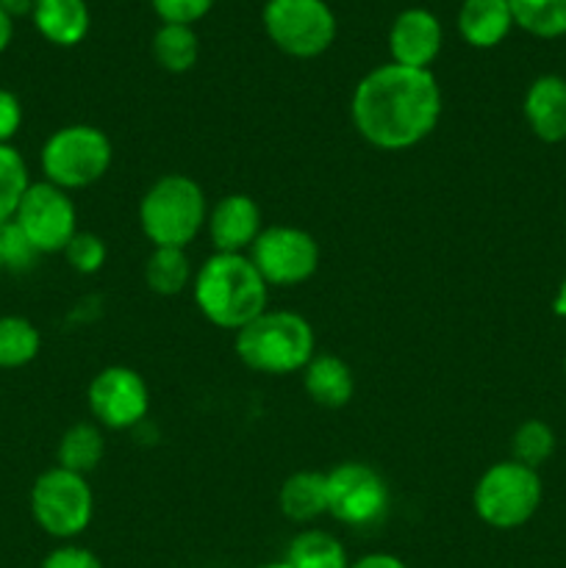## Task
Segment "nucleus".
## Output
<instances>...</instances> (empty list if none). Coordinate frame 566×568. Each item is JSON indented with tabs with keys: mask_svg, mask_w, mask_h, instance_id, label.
Segmentation results:
<instances>
[{
	"mask_svg": "<svg viewBox=\"0 0 566 568\" xmlns=\"http://www.w3.org/2000/svg\"><path fill=\"white\" fill-rule=\"evenodd\" d=\"M350 114L364 142L397 153L425 142L438 125L442 89L431 70H414L392 61L361 78Z\"/></svg>",
	"mask_w": 566,
	"mask_h": 568,
	"instance_id": "nucleus-1",
	"label": "nucleus"
},
{
	"mask_svg": "<svg viewBox=\"0 0 566 568\" xmlns=\"http://www.w3.org/2000/svg\"><path fill=\"white\" fill-rule=\"evenodd\" d=\"M266 281L242 253H214L194 275V303L216 327L242 331L266 311Z\"/></svg>",
	"mask_w": 566,
	"mask_h": 568,
	"instance_id": "nucleus-2",
	"label": "nucleus"
},
{
	"mask_svg": "<svg viewBox=\"0 0 566 568\" xmlns=\"http://www.w3.org/2000/svg\"><path fill=\"white\" fill-rule=\"evenodd\" d=\"M314 327L294 311H264L236 331V355L261 375L303 372L314 358Z\"/></svg>",
	"mask_w": 566,
	"mask_h": 568,
	"instance_id": "nucleus-3",
	"label": "nucleus"
},
{
	"mask_svg": "<svg viewBox=\"0 0 566 568\" xmlns=\"http://www.w3.org/2000/svg\"><path fill=\"white\" fill-rule=\"evenodd\" d=\"M209 220V205L200 183L189 175H164L144 192L139 225L153 247L186 250Z\"/></svg>",
	"mask_w": 566,
	"mask_h": 568,
	"instance_id": "nucleus-4",
	"label": "nucleus"
},
{
	"mask_svg": "<svg viewBox=\"0 0 566 568\" xmlns=\"http://www.w3.org/2000/svg\"><path fill=\"white\" fill-rule=\"evenodd\" d=\"M542 497L544 486L538 471L511 458L483 471L472 491V508L483 525L494 530H516L538 514Z\"/></svg>",
	"mask_w": 566,
	"mask_h": 568,
	"instance_id": "nucleus-5",
	"label": "nucleus"
},
{
	"mask_svg": "<svg viewBox=\"0 0 566 568\" xmlns=\"http://www.w3.org/2000/svg\"><path fill=\"white\" fill-rule=\"evenodd\" d=\"M114 150L109 136L94 125H67L50 133L39 161L44 181L72 192L98 183L109 172Z\"/></svg>",
	"mask_w": 566,
	"mask_h": 568,
	"instance_id": "nucleus-6",
	"label": "nucleus"
},
{
	"mask_svg": "<svg viewBox=\"0 0 566 568\" xmlns=\"http://www.w3.org/2000/svg\"><path fill=\"white\" fill-rule=\"evenodd\" d=\"M31 516L50 538L70 541L81 536L94 516V497L87 477L61 466L42 471L31 488Z\"/></svg>",
	"mask_w": 566,
	"mask_h": 568,
	"instance_id": "nucleus-7",
	"label": "nucleus"
},
{
	"mask_svg": "<svg viewBox=\"0 0 566 568\" xmlns=\"http://www.w3.org/2000/svg\"><path fill=\"white\" fill-rule=\"evenodd\" d=\"M264 28L275 48L294 59H316L336 39V17L325 0H266Z\"/></svg>",
	"mask_w": 566,
	"mask_h": 568,
	"instance_id": "nucleus-8",
	"label": "nucleus"
},
{
	"mask_svg": "<svg viewBox=\"0 0 566 568\" xmlns=\"http://www.w3.org/2000/svg\"><path fill=\"white\" fill-rule=\"evenodd\" d=\"M250 261L266 286H300L320 266V244L292 225H272L259 233L250 247Z\"/></svg>",
	"mask_w": 566,
	"mask_h": 568,
	"instance_id": "nucleus-9",
	"label": "nucleus"
},
{
	"mask_svg": "<svg viewBox=\"0 0 566 568\" xmlns=\"http://www.w3.org/2000/svg\"><path fill=\"white\" fill-rule=\"evenodd\" d=\"M17 227L28 236V242L39 250V255L64 253L70 239L78 233L75 203L64 189L48 181L28 186L14 214Z\"/></svg>",
	"mask_w": 566,
	"mask_h": 568,
	"instance_id": "nucleus-10",
	"label": "nucleus"
},
{
	"mask_svg": "<svg viewBox=\"0 0 566 568\" xmlns=\"http://www.w3.org/2000/svg\"><path fill=\"white\" fill-rule=\"evenodd\" d=\"M388 508L386 480L366 464H338L327 471V514L350 527L381 519Z\"/></svg>",
	"mask_w": 566,
	"mask_h": 568,
	"instance_id": "nucleus-11",
	"label": "nucleus"
},
{
	"mask_svg": "<svg viewBox=\"0 0 566 568\" xmlns=\"http://www.w3.org/2000/svg\"><path fill=\"white\" fill-rule=\"evenodd\" d=\"M150 392L142 375L128 366H109L89 383V410L109 430H128L148 416Z\"/></svg>",
	"mask_w": 566,
	"mask_h": 568,
	"instance_id": "nucleus-12",
	"label": "nucleus"
},
{
	"mask_svg": "<svg viewBox=\"0 0 566 568\" xmlns=\"http://www.w3.org/2000/svg\"><path fill=\"white\" fill-rule=\"evenodd\" d=\"M442 22L427 9H405L388 31V50L394 64L431 70L442 50Z\"/></svg>",
	"mask_w": 566,
	"mask_h": 568,
	"instance_id": "nucleus-13",
	"label": "nucleus"
},
{
	"mask_svg": "<svg viewBox=\"0 0 566 568\" xmlns=\"http://www.w3.org/2000/svg\"><path fill=\"white\" fill-rule=\"evenodd\" d=\"M211 244L216 253H242L253 247L259 233L264 231L261 225V209L250 194H225L214 209L209 211Z\"/></svg>",
	"mask_w": 566,
	"mask_h": 568,
	"instance_id": "nucleus-14",
	"label": "nucleus"
},
{
	"mask_svg": "<svg viewBox=\"0 0 566 568\" xmlns=\"http://www.w3.org/2000/svg\"><path fill=\"white\" fill-rule=\"evenodd\" d=\"M522 111L533 136L544 144L566 142V78L538 75L527 87Z\"/></svg>",
	"mask_w": 566,
	"mask_h": 568,
	"instance_id": "nucleus-15",
	"label": "nucleus"
},
{
	"mask_svg": "<svg viewBox=\"0 0 566 568\" xmlns=\"http://www.w3.org/2000/svg\"><path fill=\"white\" fill-rule=\"evenodd\" d=\"M514 28L508 0H464L458 11V31L472 48H497Z\"/></svg>",
	"mask_w": 566,
	"mask_h": 568,
	"instance_id": "nucleus-16",
	"label": "nucleus"
},
{
	"mask_svg": "<svg viewBox=\"0 0 566 568\" xmlns=\"http://www.w3.org/2000/svg\"><path fill=\"white\" fill-rule=\"evenodd\" d=\"M33 26L48 42L72 48L89 33L87 0H33Z\"/></svg>",
	"mask_w": 566,
	"mask_h": 568,
	"instance_id": "nucleus-17",
	"label": "nucleus"
},
{
	"mask_svg": "<svg viewBox=\"0 0 566 568\" xmlns=\"http://www.w3.org/2000/svg\"><path fill=\"white\" fill-rule=\"evenodd\" d=\"M303 372L305 392L322 408H344L353 397V372L338 355H314Z\"/></svg>",
	"mask_w": 566,
	"mask_h": 568,
	"instance_id": "nucleus-18",
	"label": "nucleus"
},
{
	"mask_svg": "<svg viewBox=\"0 0 566 568\" xmlns=\"http://www.w3.org/2000/svg\"><path fill=\"white\" fill-rule=\"evenodd\" d=\"M281 514L289 521L309 525L327 514V475L322 471H297L289 477L277 494Z\"/></svg>",
	"mask_w": 566,
	"mask_h": 568,
	"instance_id": "nucleus-19",
	"label": "nucleus"
},
{
	"mask_svg": "<svg viewBox=\"0 0 566 568\" xmlns=\"http://www.w3.org/2000/svg\"><path fill=\"white\" fill-rule=\"evenodd\" d=\"M289 568H350L344 544L325 530H303L289 544Z\"/></svg>",
	"mask_w": 566,
	"mask_h": 568,
	"instance_id": "nucleus-20",
	"label": "nucleus"
},
{
	"mask_svg": "<svg viewBox=\"0 0 566 568\" xmlns=\"http://www.w3.org/2000/svg\"><path fill=\"white\" fill-rule=\"evenodd\" d=\"M103 453L105 442L100 427L89 425V422H78V425H72L70 430L61 436L55 458H59L61 469L87 477L89 471L98 469V464L103 460Z\"/></svg>",
	"mask_w": 566,
	"mask_h": 568,
	"instance_id": "nucleus-21",
	"label": "nucleus"
},
{
	"mask_svg": "<svg viewBox=\"0 0 566 568\" xmlns=\"http://www.w3.org/2000/svg\"><path fill=\"white\" fill-rule=\"evenodd\" d=\"M192 281V264L186 258V250L178 247H153V253L144 261V283L150 292L161 297H175Z\"/></svg>",
	"mask_w": 566,
	"mask_h": 568,
	"instance_id": "nucleus-22",
	"label": "nucleus"
},
{
	"mask_svg": "<svg viewBox=\"0 0 566 568\" xmlns=\"http://www.w3.org/2000/svg\"><path fill=\"white\" fill-rule=\"evenodd\" d=\"M514 26L538 39L566 37V0H508Z\"/></svg>",
	"mask_w": 566,
	"mask_h": 568,
	"instance_id": "nucleus-23",
	"label": "nucleus"
},
{
	"mask_svg": "<svg viewBox=\"0 0 566 568\" xmlns=\"http://www.w3.org/2000/svg\"><path fill=\"white\" fill-rule=\"evenodd\" d=\"M42 336L26 316H0V369H20L39 355Z\"/></svg>",
	"mask_w": 566,
	"mask_h": 568,
	"instance_id": "nucleus-24",
	"label": "nucleus"
},
{
	"mask_svg": "<svg viewBox=\"0 0 566 568\" xmlns=\"http://www.w3.org/2000/svg\"><path fill=\"white\" fill-rule=\"evenodd\" d=\"M200 42L192 26H161L153 37V55L166 72H186L198 61Z\"/></svg>",
	"mask_w": 566,
	"mask_h": 568,
	"instance_id": "nucleus-25",
	"label": "nucleus"
},
{
	"mask_svg": "<svg viewBox=\"0 0 566 568\" xmlns=\"http://www.w3.org/2000/svg\"><path fill=\"white\" fill-rule=\"evenodd\" d=\"M31 186L28 164L14 144H0V225L14 220L22 194Z\"/></svg>",
	"mask_w": 566,
	"mask_h": 568,
	"instance_id": "nucleus-26",
	"label": "nucleus"
},
{
	"mask_svg": "<svg viewBox=\"0 0 566 568\" xmlns=\"http://www.w3.org/2000/svg\"><path fill=\"white\" fill-rule=\"evenodd\" d=\"M511 453L516 464L538 471V466H544L555 455V430L542 419L522 422L511 438Z\"/></svg>",
	"mask_w": 566,
	"mask_h": 568,
	"instance_id": "nucleus-27",
	"label": "nucleus"
},
{
	"mask_svg": "<svg viewBox=\"0 0 566 568\" xmlns=\"http://www.w3.org/2000/svg\"><path fill=\"white\" fill-rule=\"evenodd\" d=\"M0 253H3L6 272H28L39 261V250L28 242V236L17 227L14 220L0 225Z\"/></svg>",
	"mask_w": 566,
	"mask_h": 568,
	"instance_id": "nucleus-28",
	"label": "nucleus"
},
{
	"mask_svg": "<svg viewBox=\"0 0 566 568\" xmlns=\"http://www.w3.org/2000/svg\"><path fill=\"white\" fill-rule=\"evenodd\" d=\"M64 258L78 275H94L105 264V244L98 233L78 231L64 247Z\"/></svg>",
	"mask_w": 566,
	"mask_h": 568,
	"instance_id": "nucleus-29",
	"label": "nucleus"
},
{
	"mask_svg": "<svg viewBox=\"0 0 566 568\" xmlns=\"http://www.w3.org/2000/svg\"><path fill=\"white\" fill-rule=\"evenodd\" d=\"M214 0H153L155 14L164 26H192L211 11Z\"/></svg>",
	"mask_w": 566,
	"mask_h": 568,
	"instance_id": "nucleus-30",
	"label": "nucleus"
},
{
	"mask_svg": "<svg viewBox=\"0 0 566 568\" xmlns=\"http://www.w3.org/2000/svg\"><path fill=\"white\" fill-rule=\"evenodd\" d=\"M39 568H103V564H100V558L92 549L64 544V547H55Z\"/></svg>",
	"mask_w": 566,
	"mask_h": 568,
	"instance_id": "nucleus-31",
	"label": "nucleus"
},
{
	"mask_svg": "<svg viewBox=\"0 0 566 568\" xmlns=\"http://www.w3.org/2000/svg\"><path fill=\"white\" fill-rule=\"evenodd\" d=\"M22 125V105L20 98L9 89L0 87V144H11Z\"/></svg>",
	"mask_w": 566,
	"mask_h": 568,
	"instance_id": "nucleus-32",
	"label": "nucleus"
},
{
	"mask_svg": "<svg viewBox=\"0 0 566 568\" xmlns=\"http://www.w3.org/2000/svg\"><path fill=\"white\" fill-rule=\"evenodd\" d=\"M350 568H408V566L388 552H372V555H364V558H358L355 564H350Z\"/></svg>",
	"mask_w": 566,
	"mask_h": 568,
	"instance_id": "nucleus-33",
	"label": "nucleus"
},
{
	"mask_svg": "<svg viewBox=\"0 0 566 568\" xmlns=\"http://www.w3.org/2000/svg\"><path fill=\"white\" fill-rule=\"evenodd\" d=\"M0 9L14 20V17L33 14V0H0Z\"/></svg>",
	"mask_w": 566,
	"mask_h": 568,
	"instance_id": "nucleus-34",
	"label": "nucleus"
},
{
	"mask_svg": "<svg viewBox=\"0 0 566 568\" xmlns=\"http://www.w3.org/2000/svg\"><path fill=\"white\" fill-rule=\"evenodd\" d=\"M11 37H14V20L0 9V53L11 44Z\"/></svg>",
	"mask_w": 566,
	"mask_h": 568,
	"instance_id": "nucleus-35",
	"label": "nucleus"
},
{
	"mask_svg": "<svg viewBox=\"0 0 566 568\" xmlns=\"http://www.w3.org/2000/svg\"><path fill=\"white\" fill-rule=\"evenodd\" d=\"M553 311H555V316H560V320H566V277H564V281H560L558 292H555V297H553Z\"/></svg>",
	"mask_w": 566,
	"mask_h": 568,
	"instance_id": "nucleus-36",
	"label": "nucleus"
},
{
	"mask_svg": "<svg viewBox=\"0 0 566 568\" xmlns=\"http://www.w3.org/2000/svg\"><path fill=\"white\" fill-rule=\"evenodd\" d=\"M259 568H289L286 564H266V566H259Z\"/></svg>",
	"mask_w": 566,
	"mask_h": 568,
	"instance_id": "nucleus-37",
	"label": "nucleus"
},
{
	"mask_svg": "<svg viewBox=\"0 0 566 568\" xmlns=\"http://www.w3.org/2000/svg\"><path fill=\"white\" fill-rule=\"evenodd\" d=\"M0 272H3V253H0Z\"/></svg>",
	"mask_w": 566,
	"mask_h": 568,
	"instance_id": "nucleus-38",
	"label": "nucleus"
},
{
	"mask_svg": "<svg viewBox=\"0 0 566 568\" xmlns=\"http://www.w3.org/2000/svg\"><path fill=\"white\" fill-rule=\"evenodd\" d=\"M564 377H566V355H564Z\"/></svg>",
	"mask_w": 566,
	"mask_h": 568,
	"instance_id": "nucleus-39",
	"label": "nucleus"
}]
</instances>
